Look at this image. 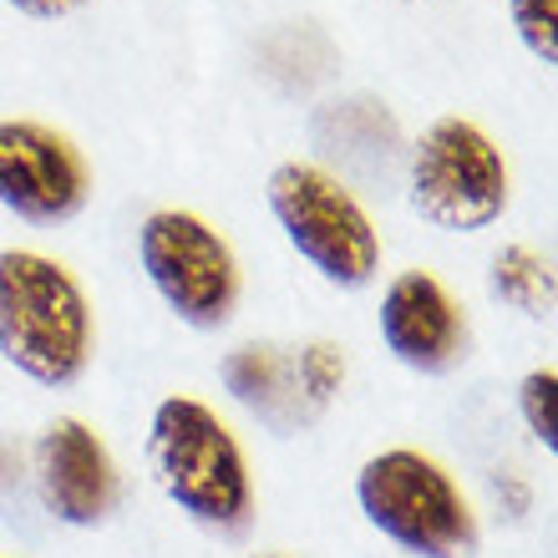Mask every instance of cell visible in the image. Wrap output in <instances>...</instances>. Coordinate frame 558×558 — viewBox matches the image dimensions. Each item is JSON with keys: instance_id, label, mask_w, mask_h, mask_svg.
<instances>
[{"instance_id": "6da1fadb", "label": "cell", "mask_w": 558, "mask_h": 558, "mask_svg": "<svg viewBox=\"0 0 558 558\" xmlns=\"http://www.w3.org/2000/svg\"><path fill=\"white\" fill-rule=\"evenodd\" d=\"M0 351L41 386H72L87 371L92 310L57 259L0 250Z\"/></svg>"}, {"instance_id": "7a4b0ae2", "label": "cell", "mask_w": 558, "mask_h": 558, "mask_svg": "<svg viewBox=\"0 0 558 558\" xmlns=\"http://www.w3.org/2000/svg\"><path fill=\"white\" fill-rule=\"evenodd\" d=\"M153 468L162 493L204 529L239 538L254 518L250 468L234 432L193 397H168L153 412Z\"/></svg>"}, {"instance_id": "3957f363", "label": "cell", "mask_w": 558, "mask_h": 558, "mask_svg": "<svg viewBox=\"0 0 558 558\" xmlns=\"http://www.w3.org/2000/svg\"><path fill=\"white\" fill-rule=\"evenodd\" d=\"M361 513L376 529L422 558H472L477 548V518L457 483L422 452H381L355 477Z\"/></svg>"}, {"instance_id": "277c9868", "label": "cell", "mask_w": 558, "mask_h": 558, "mask_svg": "<svg viewBox=\"0 0 558 558\" xmlns=\"http://www.w3.org/2000/svg\"><path fill=\"white\" fill-rule=\"evenodd\" d=\"M269 208L300 259L340 290H361L381 269V239L351 189L315 162H279L269 173Z\"/></svg>"}, {"instance_id": "5b68a950", "label": "cell", "mask_w": 558, "mask_h": 558, "mask_svg": "<svg viewBox=\"0 0 558 558\" xmlns=\"http://www.w3.org/2000/svg\"><path fill=\"white\" fill-rule=\"evenodd\" d=\"M412 208L447 234L487 229L508 208V168L483 128L468 118H441L412 147Z\"/></svg>"}, {"instance_id": "8992f818", "label": "cell", "mask_w": 558, "mask_h": 558, "mask_svg": "<svg viewBox=\"0 0 558 558\" xmlns=\"http://www.w3.org/2000/svg\"><path fill=\"white\" fill-rule=\"evenodd\" d=\"M137 259H143L153 290L168 300V310L183 325L219 330L234 320L239 265L229 244L198 214H183V208L147 214V223L137 229Z\"/></svg>"}, {"instance_id": "52a82bcc", "label": "cell", "mask_w": 558, "mask_h": 558, "mask_svg": "<svg viewBox=\"0 0 558 558\" xmlns=\"http://www.w3.org/2000/svg\"><path fill=\"white\" fill-rule=\"evenodd\" d=\"M87 193V162L66 137L41 122H0V208L26 223H66Z\"/></svg>"}, {"instance_id": "ba28073f", "label": "cell", "mask_w": 558, "mask_h": 558, "mask_svg": "<svg viewBox=\"0 0 558 558\" xmlns=\"http://www.w3.org/2000/svg\"><path fill=\"white\" fill-rule=\"evenodd\" d=\"M31 477H36L46 513L57 523H72V529H92L118 508L112 457L97 441V432L76 416H57L36 437V472Z\"/></svg>"}, {"instance_id": "9c48e42d", "label": "cell", "mask_w": 558, "mask_h": 558, "mask_svg": "<svg viewBox=\"0 0 558 558\" xmlns=\"http://www.w3.org/2000/svg\"><path fill=\"white\" fill-rule=\"evenodd\" d=\"M381 340L401 366L441 376L468 355V320L437 279L412 269V275L391 279L381 300Z\"/></svg>"}, {"instance_id": "30bf717a", "label": "cell", "mask_w": 558, "mask_h": 558, "mask_svg": "<svg viewBox=\"0 0 558 558\" xmlns=\"http://www.w3.org/2000/svg\"><path fill=\"white\" fill-rule=\"evenodd\" d=\"M223 386L279 437L310 422V407L294 381V355H279V345H239L234 355H223Z\"/></svg>"}, {"instance_id": "8fae6325", "label": "cell", "mask_w": 558, "mask_h": 558, "mask_svg": "<svg viewBox=\"0 0 558 558\" xmlns=\"http://www.w3.org/2000/svg\"><path fill=\"white\" fill-rule=\"evenodd\" d=\"M493 294L533 320H548L554 315V269L523 244H508L493 254Z\"/></svg>"}, {"instance_id": "7c38bea8", "label": "cell", "mask_w": 558, "mask_h": 558, "mask_svg": "<svg viewBox=\"0 0 558 558\" xmlns=\"http://www.w3.org/2000/svg\"><path fill=\"white\" fill-rule=\"evenodd\" d=\"M294 381H300V397H305L310 412H320L345 381V361H340L330 340H310V345L294 351Z\"/></svg>"}, {"instance_id": "4fadbf2b", "label": "cell", "mask_w": 558, "mask_h": 558, "mask_svg": "<svg viewBox=\"0 0 558 558\" xmlns=\"http://www.w3.org/2000/svg\"><path fill=\"white\" fill-rule=\"evenodd\" d=\"M0 513H5L11 529L36 533L31 529V472L11 437H0Z\"/></svg>"}, {"instance_id": "5bb4252c", "label": "cell", "mask_w": 558, "mask_h": 558, "mask_svg": "<svg viewBox=\"0 0 558 558\" xmlns=\"http://www.w3.org/2000/svg\"><path fill=\"white\" fill-rule=\"evenodd\" d=\"M508 11H513V26L523 36L533 57L554 66L558 61V41H554V26H558V0H508Z\"/></svg>"}, {"instance_id": "9a60e30c", "label": "cell", "mask_w": 558, "mask_h": 558, "mask_svg": "<svg viewBox=\"0 0 558 558\" xmlns=\"http://www.w3.org/2000/svg\"><path fill=\"white\" fill-rule=\"evenodd\" d=\"M554 397H558V376L554 371H533L523 391H518V407H523V422L548 452L558 447V416H554Z\"/></svg>"}, {"instance_id": "2e32d148", "label": "cell", "mask_w": 558, "mask_h": 558, "mask_svg": "<svg viewBox=\"0 0 558 558\" xmlns=\"http://www.w3.org/2000/svg\"><path fill=\"white\" fill-rule=\"evenodd\" d=\"M5 5H15V11L31 15V21H61V15L82 11L87 0H5Z\"/></svg>"}, {"instance_id": "e0dca14e", "label": "cell", "mask_w": 558, "mask_h": 558, "mask_svg": "<svg viewBox=\"0 0 558 558\" xmlns=\"http://www.w3.org/2000/svg\"><path fill=\"white\" fill-rule=\"evenodd\" d=\"M259 558H284V554H259Z\"/></svg>"}]
</instances>
